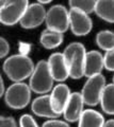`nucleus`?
Instances as JSON below:
<instances>
[{
  "instance_id": "1",
  "label": "nucleus",
  "mask_w": 114,
  "mask_h": 127,
  "mask_svg": "<svg viewBox=\"0 0 114 127\" xmlns=\"http://www.w3.org/2000/svg\"><path fill=\"white\" fill-rule=\"evenodd\" d=\"M34 67V63L29 56L18 53L7 57L3 63L2 69L12 82L18 83L29 78L33 72Z\"/></svg>"
},
{
  "instance_id": "2",
  "label": "nucleus",
  "mask_w": 114,
  "mask_h": 127,
  "mask_svg": "<svg viewBox=\"0 0 114 127\" xmlns=\"http://www.w3.org/2000/svg\"><path fill=\"white\" fill-rule=\"evenodd\" d=\"M65 62L68 66L69 77L73 79H79L84 76L85 65V47L81 42H70L63 51Z\"/></svg>"
},
{
  "instance_id": "3",
  "label": "nucleus",
  "mask_w": 114,
  "mask_h": 127,
  "mask_svg": "<svg viewBox=\"0 0 114 127\" xmlns=\"http://www.w3.org/2000/svg\"><path fill=\"white\" fill-rule=\"evenodd\" d=\"M53 77L48 68L47 61H40L34 67L29 77V87L31 91L37 94H47L53 88Z\"/></svg>"
},
{
  "instance_id": "4",
  "label": "nucleus",
  "mask_w": 114,
  "mask_h": 127,
  "mask_svg": "<svg viewBox=\"0 0 114 127\" xmlns=\"http://www.w3.org/2000/svg\"><path fill=\"white\" fill-rule=\"evenodd\" d=\"M31 89L28 84L23 82L13 83L9 88L5 89L4 102L6 106L11 109L19 110L23 109L31 102Z\"/></svg>"
},
{
  "instance_id": "5",
  "label": "nucleus",
  "mask_w": 114,
  "mask_h": 127,
  "mask_svg": "<svg viewBox=\"0 0 114 127\" xmlns=\"http://www.w3.org/2000/svg\"><path fill=\"white\" fill-rule=\"evenodd\" d=\"M29 5V0H0V23L14 26L19 23Z\"/></svg>"
},
{
  "instance_id": "6",
  "label": "nucleus",
  "mask_w": 114,
  "mask_h": 127,
  "mask_svg": "<svg viewBox=\"0 0 114 127\" xmlns=\"http://www.w3.org/2000/svg\"><path fill=\"white\" fill-rule=\"evenodd\" d=\"M106 85H107V82H106V77L103 75V73L88 77V81L84 83L80 92L84 104L91 107L99 104L101 94H103Z\"/></svg>"
},
{
  "instance_id": "7",
  "label": "nucleus",
  "mask_w": 114,
  "mask_h": 127,
  "mask_svg": "<svg viewBox=\"0 0 114 127\" xmlns=\"http://www.w3.org/2000/svg\"><path fill=\"white\" fill-rule=\"evenodd\" d=\"M46 28L64 34L69 30V10L62 4H54L46 12Z\"/></svg>"
},
{
  "instance_id": "8",
  "label": "nucleus",
  "mask_w": 114,
  "mask_h": 127,
  "mask_svg": "<svg viewBox=\"0 0 114 127\" xmlns=\"http://www.w3.org/2000/svg\"><path fill=\"white\" fill-rule=\"evenodd\" d=\"M46 12L47 10L45 9V6L41 3L35 2L31 3V4L29 3L26 12L23 13L20 21H19V25L21 26V28L27 30L35 29L45 22Z\"/></svg>"
},
{
  "instance_id": "9",
  "label": "nucleus",
  "mask_w": 114,
  "mask_h": 127,
  "mask_svg": "<svg viewBox=\"0 0 114 127\" xmlns=\"http://www.w3.org/2000/svg\"><path fill=\"white\" fill-rule=\"evenodd\" d=\"M69 29L76 36H85L93 29V21L89 14L76 9H69Z\"/></svg>"
},
{
  "instance_id": "10",
  "label": "nucleus",
  "mask_w": 114,
  "mask_h": 127,
  "mask_svg": "<svg viewBox=\"0 0 114 127\" xmlns=\"http://www.w3.org/2000/svg\"><path fill=\"white\" fill-rule=\"evenodd\" d=\"M48 68L51 73L53 81L58 83H64L69 77V70L68 66L65 62L63 53L56 52L49 56L48 61Z\"/></svg>"
},
{
  "instance_id": "11",
  "label": "nucleus",
  "mask_w": 114,
  "mask_h": 127,
  "mask_svg": "<svg viewBox=\"0 0 114 127\" xmlns=\"http://www.w3.org/2000/svg\"><path fill=\"white\" fill-rule=\"evenodd\" d=\"M70 89L69 87L64 84V83H59L56 85L50 91L49 97H50V103H51V107L53 111L61 116L64 111L67 102L70 96Z\"/></svg>"
},
{
  "instance_id": "12",
  "label": "nucleus",
  "mask_w": 114,
  "mask_h": 127,
  "mask_svg": "<svg viewBox=\"0 0 114 127\" xmlns=\"http://www.w3.org/2000/svg\"><path fill=\"white\" fill-rule=\"evenodd\" d=\"M84 102L82 98V95L80 92H72L69 96V100L67 102L63 116L66 122L68 123H76L79 120L81 113L84 110Z\"/></svg>"
},
{
  "instance_id": "13",
  "label": "nucleus",
  "mask_w": 114,
  "mask_h": 127,
  "mask_svg": "<svg viewBox=\"0 0 114 127\" xmlns=\"http://www.w3.org/2000/svg\"><path fill=\"white\" fill-rule=\"evenodd\" d=\"M31 110L35 116L41 118L57 119L60 117L52 109L49 94H41L40 96L35 97L31 103Z\"/></svg>"
},
{
  "instance_id": "14",
  "label": "nucleus",
  "mask_w": 114,
  "mask_h": 127,
  "mask_svg": "<svg viewBox=\"0 0 114 127\" xmlns=\"http://www.w3.org/2000/svg\"><path fill=\"white\" fill-rule=\"evenodd\" d=\"M104 70V55L99 51L92 50L86 52L85 65H84V76L91 77L94 75L101 74Z\"/></svg>"
},
{
  "instance_id": "15",
  "label": "nucleus",
  "mask_w": 114,
  "mask_h": 127,
  "mask_svg": "<svg viewBox=\"0 0 114 127\" xmlns=\"http://www.w3.org/2000/svg\"><path fill=\"white\" fill-rule=\"evenodd\" d=\"M105 122V118L99 111L85 109L78 120V127H103Z\"/></svg>"
},
{
  "instance_id": "16",
  "label": "nucleus",
  "mask_w": 114,
  "mask_h": 127,
  "mask_svg": "<svg viewBox=\"0 0 114 127\" xmlns=\"http://www.w3.org/2000/svg\"><path fill=\"white\" fill-rule=\"evenodd\" d=\"M63 40H64L63 33H59V32L48 29L43 31L40 36V43L43 48H45L47 50H52L60 47L63 43Z\"/></svg>"
},
{
  "instance_id": "17",
  "label": "nucleus",
  "mask_w": 114,
  "mask_h": 127,
  "mask_svg": "<svg viewBox=\"0 0 114 127\" xmlns=\"http://www.w3.org/2000/svg\"><path fill=\"white\" fill-rule=\"evenodd\" d=\"M94 13L104 21L114 23V0H96Z\"/></svg>"
},
{
  "instance_id": "18",
  "label": "nucleus",
  "mask_w": 114,
  "mask_h": 127,
  "mask_svg": "<svg viewBox=\"0 0 114 127\" xmlns=\"http://www.w3.org/2000/svg\"><path fill=\"white\" fill-rule=\"evenodd\" d=\"M99 104L105 113L114 116V84L106 85L100 97Z\"/></svg>"
},
{
  "instance_id": "19",
  "label": "nucleus",
  "mask_w": 114,
  "mask_h": 127,
  "mask_svg": "<svg viewBox=\"0 0 114 127\" xmlns=\"http://www.w3.org/2000/svg\"><path fill=\"white\" fill-rule=\"evenodd\" d=\"M95 41L96 45L99 47V49L106 51V52L114 50V32L110 30L99 31L96 34Z\"/></svg>"
},
{
  "instance_id": "20",
  "label": "nucleus",
  "mask_w": 114,
  "mask_h": 127,
  "mask_svg": "<svg viewBox=\"0 0 114 127\" xmlns=\"http://www.w3.org/2000/svg\"><path fill=\"white\" fill-rule=\"evenodd\" d=\"M69 9H76L86 14L94 13L96 0H68Z\"/></svg>"
},
{
  "instance_id": "21",
  "label": "nucleus",
  "mask_w": 114,
  "mask_h": 127,
  "mask_svg": "<svg viewBox=\"0 0 114 127\" xmlns=\"http://www.w3.org/2000/svg\"><path fill=\"white\" fill-rule=\"evenodd\" d=\"M104 68L108 71H114V50L107 51L104 55Z\"/></svg>"
},
{
  "instance_id": "22",
  "label": "nucleus",
  "mask_w": 114,
  "mask_h": 127,
  "mask_svg": "<svg viewBox=\"0 0 114 127\" xmlns=\"http://www.w3.org/2000/svg\"><path fill=\"white\" fill-rule=\"evenodd\" d=\"M19 127H40L31 114H22L19 119Z\"/></svg>"
},
{
  "instance_id": "23",
  "label": "nucleus",
  "mask_w": 114,
  "mask_h": 127,
  "mask_svg": "<svg viewBox=\"0 0 114 127\" xmlns=\"http://www.w3.org/2000/svg\"><path fill=\"white\" fill-rule=\"evenodd\" d=\"M42 127H70V125L66 121L57 120V119H49L48 121H46L42 125Z\"/></svg>"
},
{
  "instance_id": "24",
  "label": "nucleus",
  "mask_w": 114,
  "mask_h": 127,
  "mask_svg": "<svg viewBox=\"0 0 114 127\" xmlns=\"http://www.w3.org/2000/svg\"><path fill=\"white\" fill-rule=\"evenodd\" d=\"M10 52V45L5 38L0 36V59L7 56Z\"/></svg>"
},
{
  "instance_id": "25",
  "label": "nucleus",
  "mask_w": 114,
  "mask_h": 127,
  "mask_svg": "<svg viewBox=\"0 0 114 127\" xmlns=\"http://www.w3.org/2000/svg\"><path fill=\"white\" fill-rule=\"evenodd\" d=\"M0 127H17V123L12 117L0 116Z\"/></svg>"
},
{
  "instance_id": "26",
  "label": "nucleus",
  "mask_w": 114,
  "mask_h": 127,
  "mask_svg": "<svg viewBox=\"0 0 114 127\" xmlns=\"http://www.w3.org/2000/svg\"><path fill=\"white\" fill-rule=\"evenodd\" d=\"M18 46H19V48H18L19 54H21V55H27V56H28V54L30 53V51H31V45H30V43L20 41Z\"/></svg>"
},
{
  "instance_id": "27",
  "label": "nucleus",
  "mask_w": 114,
  "mask_h": 127,
  "mask_svg": "<svg viewBox=\"0 0 114 127\" xmlns=\"http://www.w3.org/2000/svg\"><path fill=\"white\" fill-rule=\"evenodd\" d=\"M5 92V88H4V83H3V78L1 76V73H0V98H1Z\"/></svg>"
},
{
  "instance_id": "28",
  "label": "nucleus",
  "mask_w": 114,
  "mask_h": 127,
  "mask_svg": "<svg viewBox=\"0 0 114 127\" xmlns=\"http://www.w3.org/2000/svg\"><path fill=\"white\" fill-rule=\"evenodd\" d=\"M103 127H114V120H109V121H106Z\"/></svg>"
},
{
  "instance_id": "29",
  "label": "nucleus",
  "mask_w": 114,
  "mask_h": 127,
  "mask_svg": "<svg viewBox=\"0 0 114 127\" xmlns=\"http://www.w3.org/2000/svg\"><path fill=\"white\" fill-rule=\"evenodd\" d=\"M36 1L38 2V3H41V4H48V3H50L52 1V0H36Z\"/></svg>"
},
{
  "instance_id": "30",
  "label": "nucleus",
  "mask_w": 114,
  "mask_h": 127,
  "mask_svg": "<svg viewBox=\"0 0 114 127\" xmlns=\"http://www.w3.org/2000/svg\"><path fill=\"white\" fill-rule=\"evenodd\" d=\"M113 84H114V75H113Z\"/></svg>"
}]
</instances>
